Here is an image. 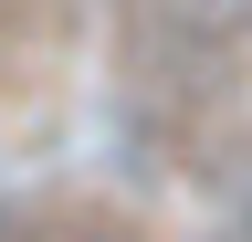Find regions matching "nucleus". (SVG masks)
<instances>
[{
    "label": "nucleus",
    "mask_w": 252,
    "mask_h": 242,
    "mask_svg": "<svg viewBox=\"0 0 252 242\" xmlns=\"http://www.w3.org/2000/svg\"><path fill=\"white\" fill-rule=\"evenodd\" d=\"M242 242H252V200H242Z\"/></svg>",
    "instance_id": "f257e3e1"
}]
</instances>
